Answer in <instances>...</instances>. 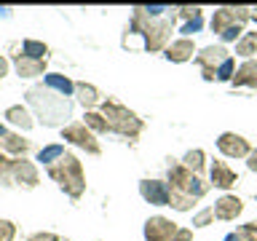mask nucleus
I'll return each instance as SVG.
<instances>
[{
    "label": "nucleus",
    "mask_w": 257,
    "mask_h": 241,
    "mask_svg": "<svg viewBox=\"0 0 257 241\" xmlns=\"http://www.w3.org/2000/svg\"><path fill=\"white\" fill-rule=\"evenodd\" d=\"M174 19H177V14L172 8H134V16L126 27L128 32L126 38L142 35L145 38L142 48L161 51V48H166V40L174 30Z\"/></svg>",
    "instance_id": "1"
},
{
    "label": "nucleus",
    "mask_w": 257,
    "mask_h": 241,
    "mask_svg": "<svg viewBox=\"0 0 257 241\" xmlns=\"http://www.w3.org/2000/svg\"><path fill=\"white\" fill-rule=\"evenodd\" d=\"M166 185H169V206H174L177 212H188L209 190V185L198 174H193L190 169H185L182 164L169 166V182Z\"/></svg>",
    "instance_id": "2"
},
{
    "label": "nucleus",
    "mask_w": 257,
    "mask_h": 241,
    "mask_svg": "<svg viewBox=\"0 0 257 241\" xmlns=\"http://www.w3.org/2000/svg\"><path fill=\"white\" fill-rule=\"evenodd\" d=\"M24 96H27V102L32 104V110L38 112V118H40L43 126H62L64 129V120L72 115V102L67 99V96L46 88L43 83L30 86Z\"/></svg>",
    "instance_id": "3"
},
{
    "label": "nucleus",
    "mask_w": 257,
    "mask_h": 241,
    "mask_svg": "<svg viewBox=\"0 0 257 241\" xmlns=\"http://www.w3.org/2000/svg\"><path fill=\"white\" fill-rule=\"evenodd\" d=\"M48 177L59 185V188L67 193L70 198H80L86 190V177H83V166H80V161L72 156V153H64V156L56 161V164L46 166Z\"/></svg>",
    "instance_id": "4"
},
{
    "label": "nucleus",
    "mask_w": 257,
    "mask_h": 241,
    "mask_svg": "<svg viewBox=\"0 0 257 241\" xmlns=\"http://www.w3.org/2000/svg\"><path fill=\"white\" fill-rule=\"evenodd\" d=\"M102 115H104V124H107V132H115L120 137H128V140H134L142 132V118L115 99L102 102Z\"/></svg>",
    "instance_id": "5"
},
{
    "label": "nucleus",
    "mask_w": 257,
    "mask_h": 241,
    "mask_svg": "<svg viewBox=\"0 0 257 241\" xmlns=\"http://www.w3.org/2000/svg\"><path fill=\"white\" fill-rule=\"evenodd\" d=\"M249 22V8H220L212 16V32L222 40H238L244 35V24Z\"/></svg>",
    "instance_id": "6"
},
{
    "label": "nucleus",
    "mask_w": 257,
    "mask_h": 241,
    "mask_svg": "<svg viewBox=\"0 0 257 241\" xmlns=\"http://www.w3.org/2000/svg\"><path fill=\"white\" fill-rule=\"evenodd\" d=\"M0 180L24 185V188H35L38 185V169H35V164H30V161H24V158H14V161H6V166L0 169Z\"/></svg>",
    "instance_id": "7"
},
{
    "label": "nucleus",
    "mask_w": 257,
    "mask_h": 241,
    "mask_svg": "<svg viewBox=\"0 0 257 241\" xmlns=\"http://www.w3.org/2000/svg\"><path fill=\"white\" fill-rule=\"evenodd\" d=\"M62 140L78 145L80 150L91 153V156H99V153H102L99 142L94 140V132H88L83 120H75V124H67V126H64V129H62Z\"/></svg>",
    "instance_id": "8"
},
{
    "label": "nucleus",
    "mask_w": 257,
    "mask_h": 241,
    "mask_svg": "<svg viewBox=\"0 0 257 241\" xmlns=\"http://www.w3.org/2000/svg\"><path fill=\"white\" fill-rule=\"evenodd\" d=\"M228 59H230V54H228V48H225V46H206L204 51L196 56V64L204 70V78L206 80H214L217 78V70H220Z\"/></svg>",
    "instance_id": "9"
},
{
    "label": "nucleus",
    "mask_w": 257,
    "mask_h": 241,
    "mask_svg": "<svg viewBox=\"0 0 257 241\" xmlns=\"http://www.w3.org/2000/svg\"><path fill=\"white\" fill-rule=\"evenodd\" d=\"M177 230L180 228L172 220H166V217H150L145 222V238L148 241H174Z\"/></svg>",
    "instance_id": "10"
},
{
    "label": "nucleus",
    "mask_w": 257,
    "mask_h": 241,
    "mask_svg": "<svg viewBox=\"0 0 257 241\" xmlns=\"http://www.w3.org/2000/svg\"><path fill=\"white\" fill-rule=\"evenodd\" d=\"M217 148H220V153H222V156H228V158H246L249 153H252L249 142H246L241 134H233V132L220 134V140H217Z\"/></svg>",
    "instance_id": "11"
},
{
    "label": "nucleus",
    "mask_w": 257,
    "mask_h": 241,
    "mask_svg": "<svg viewBox=\"0 0 257 241\" xmlns=\"http://www.w3.org/2000/svg\"><path fill=\"white\" fill-rule=\"evenodd\" d=\"M140 193L145 201L156 206H169V185L161 180H142L140 182Z\"/></svg>",
    "instance_id": "12"
},
{
    "label": "nucleus",
    "mask_w": 257,
    "mask_h": 241,
    "mask_svg": "<svg viewBox=\"0 0 257 241\" xmlns=\"http://www.w3.org/2000/svg\"><path fill=\"white\" fill-rule=\"evenodd\" d=\"M212 209H214V217H217V220H236V217L244 212V201H241L238 196L225 193V196L217 201Z\"/></svg>",
    "instance_id": "13"
},
{
    "label": "nucleus",
    "mask_w": 257,
    "mask_h": 241,
    "mask_svg": "<svg viewBox=\"0 0 257 241\" xmlns=\"http://www.w3.org/2000/svg\"><path fill=\"white\" fill-rule=\"evenodd\" d=\"M209 174H212V185H214V188H220V190H228V188H233V185L238 182L236 172H233L225 161H214L212 169H209Z\"/></svg>",
    "instance_id": "14"
},
{
    "label": "nucleus",
    "mask_w": 257,
    "mask_h": 241,
    "mask_svg": "<svg viewBox=\"0 0 257 241\" xmlns=\"http://www.w3.org/2000/svg\"><path fill=\"white\" fill-rule=\"evenodd\" d=\"M193 54H196V43H193L190 38H180V40H174V43L166 46V59L177 62V64L193 59Z\"/></svg>",
    "instance_id": "15"
},
{
    "label": "nucleus",
    "mask_w": 257,
    "mask_h": 241,
    "mask_svg": "<svg viewBox=\"0 0 257 241\" xmlns=\"http://www.w3.org/2000/svg\"><path fill=\"white\" fill-rule=\"evenodd\" d=\"M233 86H249V88H257V59H246L241 67L233 72Z\"/></svg>",
    "instance_id": "16"
},
{
    "label": "nucleus",
    "mask_w": 257,
    "mask_h": 241,
    "mask_svg": "<svg viewBox=\"0 0 257 241\" xmlns=\"http://www.w3.org/2000/svg\"><path fill=\"white\" fill-rule=\"evenodd\" d=\"M16 72L22 78H35V75H43L46 72V59H30L24 54H16Z\"/></svg>",
    "instance_id": "17"
},
{
    "label": "nucleus",
    "mask_w": 257,
    "mask_h": 241,
    "mask_svg": "<svg viewBox=\"0 0 257 241\" xmlns=\"http://www.w3.org/2000/svg\"><path fill=\"white\" fill-rule=\"evenodd\" d=\"M11 153V156H24V153L30 150V140H24V137L19 134H11V132H6L3 134V140H0V153Z\"/></svg>",
    "instance_id": "18"
},
{
    "label": "nucleus",
    "mask_w": 257,
    "mask_h": 241,
    "mask_svg": "<svg viewBox=\"0 0 257 241\" xmlns=\"http://www.w3.org/2000/svg\"><path fill=\"white\" fill-rule=\"evenodd\" d=\"M43 86L56 91V94H62V96H70L72 91H75V83H72L67 75H59V72H48V75L43 78Z\"/></svg>",
    "instance_id": "19"
},
{
    "label": "nucleus",
    "mask_w": 257,
    "mask_h": 241,
    "mask_svg": "<svg viewBox=\"0 0 257 241\" xmlns=\"http://www.w3.org/2000/svg\"><path fill=\"white\" fill-rule=\"evenodd\" d=\"M75 94H78V102L86 107V112L102 102V99H99V91H96L91 83H75Z\"/></svg>",
    "instance_id": "20"
},
{
    "label": "nucleus",
    "mask_w": 257,
    "mask_h": 241,
    "mask_svg": "<svg viewBox=\"0 0 257 241\" xmlns=\"http://www.w3.org/2000/svg\"><path fill=\"white\" fill-rule=\"evenodd\" d=\"M6 120H8V124H14V126H22L24 132L32 129V124H35V120L30 118L27 107H22V104H11V107L6 110Z\"/></svg>",
    "instance_id": "21"
},
{
    "label": "nucleus",
    "mask_w": 257,
    "mask_h": 241,
    "mask_svg": "<svg viewBox=\"0 0 257 241\" xmlns=\"http://www.w3.org/2000/svg\"><path fill=\"white\" fill-rule=\"evenodd\" d=\"M236 54L252 59V56L257 54V32H244V35L236 40Z\"/></svg>",
    "instance_id": "22"
},
{
    "label": "nucleus",
    "mask_w": 257,
    "mask_h": 241,
    "mask_svg": "<svg viewBox=\"0 0 257 241\" xmlns=\"http://www.w3.org/2000/svg\"><path fill=\"white\" fill-rule=\"evenodd\" d=\"M204 158H206L204 150H188V153H185V158H182V166L201 177V172H204Z\"/></svg>",
    "instance_id": "23"
},
{
    "label": "nucleus",
    "mask_w": 257,
    "mask_h": 241,
    "mask_svg": "<svg viewBox=\"0 0 257 241\" xmlns=\"http://www.w3.org/2000/svg\"><path fill=\"white\" fill-rule=\"evenodd\" d=\"M225 241H257V225L254 222H246V225H238L236 233H228Z\"/></svg>",
    "instance_id": "24"
},
{
    "label": "nucleus",
    "mask_w": 257,
    "mask_h": 241,
    "mask_svg": "<svg viewBox=\"0 0 257 241\" xmlns=\"http://www.w3.org/2000/svg\"><path fill=\"white\" fill-rule=\"evenodd\" d=\"M22 54L30 56V59H46L48 46L40 43V40H24V43H22Z\"/></svg>",
    "instance_id": "25"
},
{
    "label": "nucleus",
    "mask_w": 257,
    "mask_h": 241,
    "mask_svg": "<svg viewBox=\"0 0 257 241\" xmlns=\"http://www.w3.org/2000/svg\"><path fill=\"white\" fill-rule=\"evenodd\" d=\"M62 156H64V148H62V145H48V148H43V150L38 153V161H40L43 166H51V164H56Z\"/></svg>",
    "instance_id": "26"
},
{
    "label": "nucleus",
    "mask_w": 257,
    "mask_h": 241,
    "mask_svg": "<svg viewBox=\"0 0 257 241\" xmlns=\"http://www.w3.org/2000/svg\"><path fill=\"white\" fill-rule=\"evenodd\" d=\"M83 118H86L83 124H86V129H88V132H96V134H104V132H107V124H104V115H102V112H94V110H88Z\"/></svg>",
    "instance_id": "27"
},
{
    "label": "nucleus",
    "mask_w": 257,
    "mask_h": 241,
    "mask_svg": "<svg viewBox=\"0 0 257 241\" xmlns=\"http://www.w3.org/2000/svg\"><path fill=\"white\" fill-rule=\"evenodd\" d=\"M212 220H214V209L209 206V209H201V212H198L196 217H193V225H198V228H204V225H209Z\"/></svg>",
    "instance_id": "28"
},
{
    "label": "nucleus",
    "mask_w": 257,
    "mask_h": 241,
    "mask_svg": "<svg viewBox=\"0 0 257 241\" xmlns=\"http://www.w3.org/2000/svg\"><path fill=\"white\" fill-rule=\"evenodd\" d=\"M14 233H16L14 222H8V220H0V241H11V238H14Z\"/></svg>",
    "instance_id": "29"
},
{
    "label": "nucleus",
    "mask_w": 257,
    "mask_h": 241,
    "mask_svg": "<svg viewBox=\"0 0 257 241\" xmlns=\"http://www.w3.org/2000/svg\"><path fill=\"white\" fill-rule=\"evenodd\" d=\"M201 24H204V22H201V16H198V19H190V22L182 27V32H185V35H196V32L201 30Z\"/></svg>",
    "instance_id": "30"
},
{
    "label": "nucleus",
    "mask_w": 257,
    "mask_h": 241,
    "mask_svg": "<svg viewBox=\"0 0 257 241\" xmlns=\"http://www.w3.org/2000/svg\"><path fill=\"white\" fill-rule=\"evenodd\" d=\"M180 16H182V19H198V16H201V8H180Z\"/></svg>",
    "instance_id": "31"
},
{
    "label": "nucleus",
    "mask_w": 257,
    "mask_h": 241,
    "mask_svg": "<svg viewBox=\"0 0 257 241\" xmlns=\"http://www.w3.org/2000/svg\"><path fill=\"white\" fill-rule=\"evenodd\" d=\"M190 238H193L190 228H180V230H177V236H174V241H190Z\"/></svg>",
    "instance_id": "32"
},
{
    "label": "nucleus",
    "mask_w": 257,
    "mask_h": 241,
    "mask_svg": "<svg viewBox=\"0 0 257 241\" xmlns=\"http://www.w3.org/2000/svg\"><path fill=\"white\" fill-rule=\"evenodd\" d=\"M246 166H249V172L257 174V150H252V153L246 156Z\"/></svg>",
    "instance_id": "33"
},
{
    "label": "nucleus",
    "mask_w": 257,
    "mask_h": 241,
    "mask_svg": "<svg viewBox=\"0 0 257 241\" xmlns=\"http://www.w3.org/2000/svg\"><path fill=\"white\" fill-rule=\"evenodd\" d=\"M30 241H62V238H56L54 233H35Z\"/></svg>",
    "instance_id": "34"
},
{
    "label": "nucleus",
    "mask_w": 257,
    "mask_h": 241,
    "mask_svg": "<svg viewBox=\"0 0 257 241\" xmlns=\"http://www.w3.org/2000/svg\"><path fill=\"white\" fill-rule=\"evenodd\" d=\"M6 75H8V59L0 56V78H6Z\"/></svg>",
    "instance_id": "35"
},
{
    "label": "nucleus",
    "mask_w": 257,
    "mask_h": 241,
    "mask_svg": "<svg viewBox=\"0 0 257 241\" xmlns=\"http://www.w3.org/2000/svg\"><path fill=\"white\" fill-rule=\"evenodd\" d=\"M249 19H252L257 24V8H249Z\"/></svg>",
    "instance_id": "36"
},
{
    "label": "nucleus",
    "mask_w": 257,
    "mask_h": 241,
    "mask_svg": "<svg viewBox=\"0 0 257 241\" xmlns=\"http://www.w3.org/2000/svg\"><path fill=\"white\" fill-rule=\"evenodd\" d=\"M6 166V158H3V153H0V169H3Z\"/></svg>",
    "instance_id": "37"
}]
</instances>
